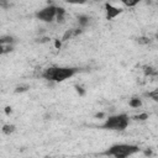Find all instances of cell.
Returning a JSON list of instances; mask_svg holds the SVG:
<instances>
[{
    "label": "cell",
    "instance_id": "6da1fadb",
    "mask_svg": "<svg viewBox=\"0 0 158 158\" xmlns=\"http://www.w3.org/2000/svg\"><path fill=\"white\" fill-rule=\"evenodd\" d=\"M79 69L77 68H48L43 72L42 77L47 80H52V82H63L65 79H68L73 77Z\"/></svg>",
    "mask_w": 158,
    "mask_h": 158
},
{
    "label": "cell",
    "instance_id": "7a4b0ae2",
    "mask_svg": "<svg viewBox=\"0 0 158 158\" xmlns=\"http://www.w3.org/2000/svg\"><path fill=\"white\" fill-rule=\"evenodd\" d=\"M140 151V148L134 145H115L110 147L107 151L104 152V154L114 156L115 158H127L132 154H135Z\"/></svg>",
    "mask_w": 158,
    "mask_h": 158
},
{
    "label": "cell",
    "instance_id": "3957f363",
    "mask_svg": "<svg viewBox=\"0 0 158 158\" xmlns=\"http://www.w3.org/2000/svg\"><path fill=\"white\" fill-rule=\"evenodd\" d=\"M127 125H129V118L125 114H121V115H116V116H111V118H109L101 127L107 129V130L122 131V130H125L127 127Z\"/></svg>",
    "mask_w": 158,
    "mask_h": 158
},
{
    "label": "cell",
    "instance_id": "277c9868",
    "mask_svg": "<svg viewBox=\"0 0 158 158\" xmlns=\"http://www.w3.org/2000/svg\"><path fill=\"white\" fill-rule=\"evenodd\" d=\"M56 14H57V7L51 5L48 7H45V9H42L41 11H38L36 14V18L42 21H46V22H51L56 18Z\"/></svg>",
    "mask_w": 158,
    "mask_h": 158
},
{
    "label": "cell",
    "instance_id": "5b68a950",
    "mask_svg": "<svg viewBox=\"0 0 158 158\" xmlns=\"http://www.w3.org/2000/svg\"><path fill=\"white\" fill-rule=\"evenodd\" d=\"M105 9H106V18H107V20H111V19L116 18L119 14L122 12L121 9H118V7L112 6L111 4H106L105 5Z\"/></svg>",
    "mask_w": 158,
    "mask_h": 158
},
{
    "label": "cell",
    "instance_id": "8992f818",
    "mask_svg": "<svg viewBox=\"0 0 158 158\" xmlns=\"http://www.w3.org/2000/svg\"><path fill=\"white\" fill-rule=\"evenodd\" d=\"M64 9H62V7H57V14H56V18H57V21L60 24H63L64 22Z\"/></svg>",
    "mask_w": 158,
    "mask_h": 158
},
{
    "label": "cell",
    "instance_id": "52a82bcc",
    "mask_svg": "<svg viewBox=\"0 0 158 158\" xmlns=\"http://www.w3.org/2000/svg\"><path fill=\"white\" fill-rule=\"evenodd\" d=\"M14 38L11 36H4V37H0V46H3V45H10L14 42Z\"/></svg>",
    "mask_w": 158,
    "mask_h": 158
},
{
    "label": "cell",
    "instance_id": "ba28073f",
    "mask_svg": "<svg viewBox=\"0 0 158 158\" xmlns=\"http://www.w3.org/2000/svg\"><path fill=\"white\" fill-rule=\"evenodd\" d=\"M15 131V126L14 125H4L3 126V132L5 135H10Z\"/></svg>",
    "mask_w": 158,
    "mask_h": 158
},
{
    "label": "cell",
    "instance_id": "9c48e42d",
    "mask_svg": "<svg viewBox=\"0 0 158 158\" xmlns=\"http://www.w3.org/2000/svg\"><path fill=\"white\" fill-rule=\"evenodd\" d=\"M12 46L11 45H3V46H0V54H4V53H9L12 51Z\"/></svg>",
    "mask_w": 158,
    "mask_h": 158
},
{
    "label": "cell",
    "instance_id": "30bf717a",
    "mask_svg": "<svg viewBox=\"0 0 158 158\" xmlns=\"http://www.w3.org/2000/svg\"><path fill=\"white\" fill-rule=\"evenodd\" d=\"M141 105H142V103H141L140 99L134 98V99H131V100H130V106L131 107H140Z\"/></svg>",
    "mask_w": 158,
    "mask_h": 158
},
{
    "label": "cell",
    "instance_id": "8fae6325",
    "mask_svg": "<svg viewBox=\"0 0 158 158\" xmlns=\"http://www.w3.org/2000/svg\"><path fill=\"white\" fill-rule=\"evenodd\" d=\"M78 20H79V24L82 25V26H85V25L89 22V18L88 16H84V15H80L78 18Z\"/></svg>",
    "mask_w": 158,
    "mask_h": 158
},
{
    "label": "cell",
    "instance_id": "7c38bea8",
    "mask_svg": "<svg viewBox=\"0 0 158 158\" xmlns=\"http://www.w3.org/2000/svg\"><path fill=\"white\" fill-rule=\"evenodd\" d=\"M146 95H148L149 98H152L154 101H158V90H154V91H152V93H148Z\"/></svg>",
    "mask_w": 158,
    "mask_h": 158
},
{
    "label": "cell",
    "instance_id": "4fadbf2b",
    "mask_svg": "<svg viewBox=\"0 0 158 158\" xmlns=\"http://www.w3.org/2000/svg\"><path fill=\"white\" fill-rule=\"evenodd\" d=\"M145 73L148 76H156V71H153V68L151 67H145Z\"/></svg>",
    "mask_w": 158,
    "mask_h": 158
},
{
    "label": "cell",
    "instance_id": "5bb4252c",
    "mask_svg": "<svg viewBox=\"0 0 158 158\" xmlns=\"http://www.w3.org/2000/svg\"><path fill=\"white\" fill-rule=\"evenodd\" d=\"M74 35V31H72V30H69V31H67V32H65V34H64V36H63V41H65V40H68L69 37H72Z\"/></svg>",
    "mask_w": 158,
    "mask_h": 158
},
{
    "label": "cell",
    "instance_id": "9a60e30c",
    "mask_svg": "<svg viewBox=\"0 0 158 158\" xmlns=\"http://www.w3.org/2000/svg\"><path fill=\"white\" fill-rule=\"evenodd\" d=\"M134 119L135 120H146V119H148V115L147 114H140V115H136Z\"/></svg>",
    "mask_w": 158,
    "mask_h": 158
},
{
    "label": "cell",
    "instance_id": "2e32d148",
    "mask_svg": "<svg viewBox=\"0 0 158 158\" xmlns=\"http://www.w3.org/2000/svg\"><path fill=\"white\" fill-rule=\"evenodd\" d=\"M137 42L142 43V45H147V43H149V40L147 37H140V38H137Z\"/></svg>",
    "mask_w": 158,
    "mask_h": 158
},
{
    "label": "cell",
    "instance_id": "e0dca14e",
    "mask_svg": "<svg viewBox=\"0 0 158 158\" xmlns=\"http://www.w3.org/2000/svg\"><path fill=\"white\" fill-rule=\"evenodd\" d=\"M29 89V87H18V88H16V93H22V91H26Z\"/></svg>",
    "mask_w": 158,
    "mask_h": 158
},
{
    "label": "cell",
    "instance_id": "ac0fdd59",
    "mask_svg": "<svg viewBox=\"0 0 158 158\" xmlns=\"http://www.w3.org/2000/svg\"><path fill=\"white\" fill-rule=\"evenodd\" d=\"M123 3H125V5H127V6H135L138 1L136 0V1H123Z\"/></svg>",
    "mask_w": 158,
    "mask_h": 158
},
{
    "label": "cell",
    "instance_id": "d6986e66",
    "mask_svg": "<svg viewBox=\"0 0 158 158\" xmlns=\"http://www.w3.org/2000/svg\"><path fill=\"white\" fill-rule=\"evenodd\" d=\"M76 89H77V91H78V93H79V95H84V90H83V88L82 87H76Z\"/></svg>",
    "mask_w": 158,
    "mask_h": 158
},
{
    "label": "cell",
    "instance_id": "ffe728a7",
    "mask_svg": "<svg viewBox=\"0 0 158 158\" xmlns=\"http://www.w3.org/2000/svg\"><path fill=\"white\" fill-rule=\"evenodd\" d=\"M10 112H11V107H10V106H6V107H5V114L9 115Z\"/></svg>",
    "mask_w": 158,
    "mask_h": 158
},
{
    "label": "cell",
    "instance_id": "44dd1931",
    "mask_svg": "<svg viewBox=\"0 0 158 158\" xmlns=\"http://www.w3.org/2000/svg\"><path fill=\"white\" fill-rule=\"evenodd\" d=\"M104 112H98L96 115H95V118H98V119H101V118H104Z\"/></svg>",
    "mask_w": 158,
    "mask_h": 158
},
{
    "label": "cell",
    "instance_id": "7402d4cb",
    "mask_svg": "<svg viewBox=\"0 0 158 158\" xmlns=\"http://www.w3.org/2000/svg\"><path fill=\"white\" fill-rule=\"evenodd\" d=\"M54 46H56V48H61V41L56 40V42H54Z\"/></svg>",
    "mask_w": 158,
    "mask_h": 158
},
{
    "label": "cell",
    "instance_id": "603a6c76",
    "mask_svg": "<svg viewBox=\"0 0 158 158\" xmlns=\"http://www.w3.org/2000/svg\"><path fill=\"white\" fill-rule=\"evenodd\" d=\"M0 5H1V6H4V7H7V6H9V5H7L6 3H4V1H0Z\"/></svg>",
    "mask_w": 158,
    "mask_h": 158
},
{
    "label": "cell",
    "instance_id": "cb8c5ba5",
    "mask_svg": "<svg viewBox=\"0 0 158 158\" xmlns=\"http://www.w3.org/2000/svg\"><path fill=\"white\" fill-rule=\"evenodd\" d=\"M145 154H146V156H151V154H152V152H151V151H146V152H145Z\"/></svg>",
    "mask_w": 158,
    "mask_h": 158
}]
</instances>
